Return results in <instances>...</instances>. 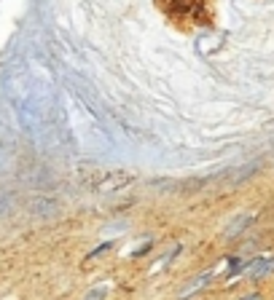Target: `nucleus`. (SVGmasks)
<instances>
[{
    "label": "nucleus",
    "mask_w": 274,
    "mask_h": 300,
    "mask_svg": "<svg viewBox=\"0 0 274 300\" xmlns=\"http://www.w3.org/2000/svg\"><path fill=\"white\" fill-rule=\"evenodd\" d=\"M105 297H108V287H94L83 295V300H105Z\"/></svg>",
    "instance_id": "obj_5"
},
{
    "label": "nucleus",
    "mask_w": 274,
    "mask_h": 300,
    "mask_svg": "<svg viewBox=\"0 0 274 300\" xmlns=\"http://www.w3.org/2000/svg\"><path fill=\"white\" fill-rule=\"evenodd\" d=\"M126 183H132V177H129V174L111 172V177H108V179H102V183L97 185V190H100V193H113L116 188H121V185H126Z\"/></svg>",
    "instance_id": "obj_1"
},
{
    "label": "nucleus",
    "mask_w": 274,
    "mask_h": 300,
    "mask_svg": "<svg viewBox=\"0 0 274 300\" xmlns=\"http://www.w3.org/2000/svg\"><path fill=\"white\" fill-rule=\"evenodd\" d=\"M245 300H258V295H250V297H245Z\"/></svg>",
    "instance_id": "obj_6"
},
{
    "label": "nucleus",
    "mask_w": 274,
    "mask_h": 300,
    "mask_svg": "<svg viewBox=\"0 0 274 300\" xmlns=\"http://www.w3.org/2000/svg\"><path fill=\"white\" fill-rule=\"evenodd\" d=\"M250 223H253V214H240V217H236V220L223 231V236H229V238H231V236H236V233H242Z\"/></svg>",
    "instance_id": "obj_3"
},
{
    "label": "nucleus",
    "mask_w": 274,
    "mask_h": 300,
    "mask_svg": "<svg viewBox=\"0 0 274 300\" xmlns=\"http://www.w3.org/2000/svg\"><path fill=\"white\" fill-rule=\"evenodd\" d=\"M210 276H212V273H205V276H199V279H196L194 284H188L186 290H180V295H177V300H186L188 295H194L196 290H202V287H205V284L210 282Z\"/></svg>",
    "instance_id": "obj_4"
},
{
    "label": "nucleus",
    "mask_w": 274,
    "mask_h": 300,
    "mask_svg": "<svg viewBox=\"0 0 274 300\" xmlns=\"http://www.w3.org/2000/svg\"><path fill=\"white\" fill-rule=\"evenodd\" d=\"M271 271H274V257H269V260L266 257H258L253 266L247 268V276H250V279H261V276H266Z\"/></svg>",
    "instance_id": "obj_2"
}]
</instances>
